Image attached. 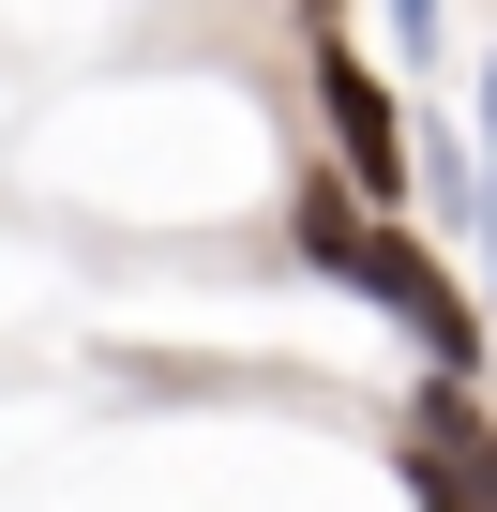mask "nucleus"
Here are the masks:
<instances>
[{"label": "nucleus", "instance_id": "obj_3", "mask_svg": "<svg viewBox=\"0 0 497 512\" xmlns=\"http://www.w3.org/2000/svg\"><path fill=\"white\" fill-rule=\"evenodd\" d=\"M392 16H407V31H437V0H392Z\"/></svg>", "mask_w": 497, "mask_h": 512}, {"label": "nucleus", "instance_id": "obj_4", "mask_svg": "<svg viewBox=\"0 0 497 512\" xmlns=\"http://www.w3.org/2000/svg\"><path fill=\"white\" fill-rule=\"evenodd\" d=\"M482 151H497V76H482Z\"/></svg>", "mask_w": 497, "mask_h": 512}, {"label": "nucleus", "instance_id": "obj_2", "mask_svg": "<svg viewBox=\"0 0 497 512\" xmlns=\"http://www.w3.org/2000/svg\"><path fill=\"white\" fill-rule=\"evenodd\" d=\"M332 136H347V166H362V196H392V166H407V151H392V91H377L362 61H332Z\"/></svg>", "mask_w": 497, "mask_h": 512}, {"label": "nucleus", "instance_id": "obj_1", "mask_svg": "<svg viewBox=\"0 0 497 512\" xmlns=\"http://www.w3.org/2000/svg\"><path fill=\"white\" fill-rule=\"evenodd\" d=\"M302 256H317V272H347L362 302H392V317L422 332V362H482V332H467V302H452V272H437L422 241H392L377 211H302Z\"/></svg>", "mask_w": 497, "mask_h": 512}]
</instances>
